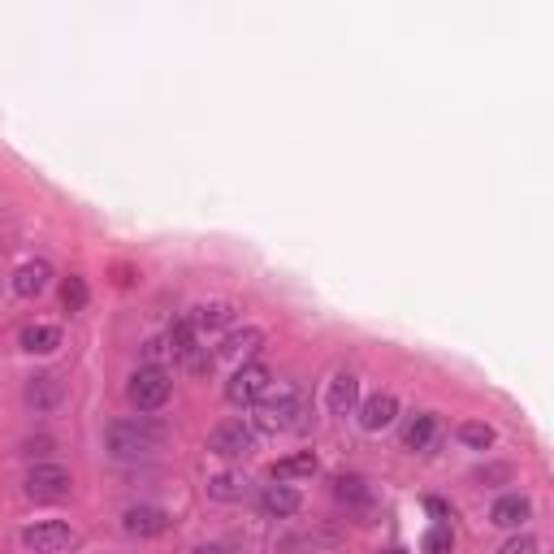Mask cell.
I'll return each mask as SVG.
<instances>
[{
    "mask_svg": "<svg viewBox=\"0 0 554 554\" xmlns=\"http://www.w3.org/2000/svg\"><path fill=\"white\" fill-rule=\"evenodd\" d=\"M169 429L161 420L152 416H135V420H113L109 429H104V451L113 459H148L165 446Z\"/></svg>",
    "mask_w": 554,
    "mask_h": 554,
    "instance_id": "1",
    "label": "cell"
},
{
    "mask_svg": "<svg viewBox=\"0 0 554 554\" xmlns=\"http://www.w3.org/2000/svg\"><path fill=\"white\" fill-rule=\"evenodd\" d=\"M252 407H256V416H252L256 433H290V429L303 425V416H308L303 394L295 386H269Z\"/></svg>",
    "mask_w": 554,
    "mask_h": 554,
    "instance_id": "2",
    "label": "cell"
},
{
    "mask_svg": "<svg viewBox=\"0 0 554 554\" xmlns=\"http://www.w3.org/2000/svg\"><path fill=\"white\" fill-rule=\"evenodd\" d=\"M126 394L139 412H161V407L169 403V394H174V381H169V373L161 364H139L135 373H130Z\"/></svg>",
    "mask_w": 554,
    "mask_h": 554,
    "instance_id": "3",
    "label": "cell"
},
{
    "mask_svg": "<svg viewBox=\"0 0 554 554\" xmlns=\"http://www.w3.org/2000/svg\"><path fill=\"white\" fill-rule=\"evenodd\" d=\"M78 546V529L65 520H35L22 529V550L31 554H65Z\"/></svg>",
    "mask_w": 554,
    "mask_h": 554,
    "instance_id": "4",
    "label": "cell"
},
{
    "mask_svg": "<svg viewBox=\"0 0 554 554\" xmlns=\"http://www.w3.org/2000/svg\"><path fill=\"white\" fill-rule=\"evenodd\" d=\"M260 433L252 429V420H221V425L208 433V451L217 459H247L256 451Z\"/></svg>",
    "mask_w": 554,
    "mask_h": 554,
    "instance_id": "5",
    "label": "cell"
},
{
    "mask_svg": "<svg viewBox=\"0 0 554 554\" xmlns=\"http://www.w3.org/2000/svg\"><path fill=\"white\" fill-rule=\"evenodd\" d=\"M70 490H74L70 468L48 464V459L26 468V494H31L35 503H61V498H70Z\"/></svg>",
    "mask_w": 554,
    "mask_h": 554,
    "instance_id": "6",
    "label": "cell"
},
{
    "mask_svg": "<svg viewBox=\"0 0 554 554\" xmlns=\"http://www.w3.org/2000/svg\"><path fill=\"white\" fill-rule=\"evenodd\" d=\"M273 386V373L260 360H252V364H239L230 373V381H226V399L230 403H239V407H247V403H256L260 394H265Z\"/></svg>",
    "mask_w": 554,
    "mask_h": 554,
    "instance_id": "7",
    "label": "cell"
},
{
    "mask_svg": "<svg viewBox=\"0 0 554 554\" xmlns=\"http://www.w3.org/2000/svg\"><path fill=\"white\" fill-rule=\"evenodd\" d=\"M122 529L130 537H165L174 529V516L165 507H152V503H139V507H126L122 511Z\"/></svg>",
    "mask_w": 554,
    "mask_h": 554,
    "instance_id": "8",
    "label": "cell"
},
{
    "mask_svg": "<svg viewBox=\"0 0 554 554\" xmlns=\"http://www.w3.org/2000/svg\"><path fill=\"white\" fill-rule=\"evenodd\" d=\"M265 347V329H256V325H243V329H234V334L221 338V347H217V360H234V364H252V355Z\"/></svg>",
    "mask_w": 554,
    "mask_h": 554,
    "instance_id": "9",
    "label": "cell"
},
{
    "mask_svg": "<svg viewBox=\"0 0 554 554\" xmlns=\"http://www.w3.org/2000/svg\"><path fill=\"white\" fill-rule=\"evenodd\" d=\"M394 420H399V399H394L390 390H377V394H368V399L360 403V425H364L368 433L390 429Z\"/></svg>",
    "mask_w": 554,
    "mask_h": 554,
    "instance_id": "10",
    "label": "cell"
},
{
    "mask_svg": "<svg viewBox=\"0 0 554 554\" xmlns=\"http://www.w3.org/2000/svg\"><path fill=\"white\" fill-rule=\"evenodd\" d=\"M355 403H360V377H355V373H334V381H329V390H325V407L334 416H351Z\"/></svg>",
    "mask_w": 554,
    "mask_h": 554,
    "instance_id": "11",
    "label": "cell"
},
{
    "mask_svg": "<svg viewBox=\"0 0 554 554\" xmlns=\"http://www.w3.org/2000/svg\"><path fill=\"white\" fill-rule=\"evenodd\" d=\"M260 507H265V516H273V520H286V516H295V511L303 507V498H299L295 485L273 481V485L260 490Z\"/></svg>",
    "mask_w": 554,
    "mask_h": 554,
    "instance_id": "12",
    "label": "cell"
},
{
    "mask_svg": "<svg viewBox=\"0 0 554 554\" xmlns=\"http://www.w3.org/2000/svg\"><path fill=\"white\" fill-rule=\"evenodd\" d=\"M48 282H52V265H48V260H26V265L13 273V290H18L22 299L44 295Z\"/></svg>",
    "mask_w": 554,
    "mask_h": 554,
    "instance_id": "13",
    "label": "cell"
},
{
    "mask_svg": "<svg viewBox=\"0 0 554 554\" xmlns=\"http://www.w3.org/2000/svg\"><path fill=\"white\" fill-rule=\"evenodd\" d=\"M187 321L195 325V334H221L234 325V303H200Z\"/></svg>",
    "mask_w": 554,
    "mask_h": 554,
    "instance_id": "14",
    "label": "cell"
},
{
    "mask_svg": "<svg viewBox=\"0 0 554 554\" xmlns=\"http://www.w3.org/2000/svg\"><path fill=\"white\" fill-rule=\"evenodd\" d=\"M316 468H321V459H316L312 451H295V455H286V459H277V464L269 468V477L273 481H303V477H316Z\"/></svg>",
    "mask_w": 554,
    "mask_h": 554,
    "instance_id": "15",
    "label": "cell"
},
{
    "mask_svg": "<svg viewBox=\"0 0 554 554\" xmlns=\"http://www.w3.org/2000/svg\"><path fill=\"white\" fill-rule=\"evenodd\" d=\"M533 516V503L524 494H507L498 498L494 511H490V524H498V529H524V520Z\"/></svg>",
    "mask_w": 554,
    "mask_h": 554,
    "instance_id": "16",
    "label": "cell"
},
{
    "mask_svg": "<svg viewBox=\"0 0 554 554\" xmlns=\"http://www.w3.org/2000/svg\"><path fill=\"white\" fill-rule=\"evenodd\" d=\"M433 438H438V416H433V412H420V416H412L403 425V446H407V451H429Z\"/></svg>",
    "mask_w": 554,
    "mask_h": 554,
    "instance_id": "17",
    "label": "cell"
},
{
    "mask_svg": "<svg viewBox=\"0 0 554 554\" xmlns=\"http://www.w3.org/2000/svg\"><path fill=\"white\" fill-rule=\"evenodd\" d=\"M252 490V481L243 477V472H217L213 481H208V498H217V503H239Z\"/></svg>",
    "mask_w": 554,
    "mask_h": 554,
    "instance_id": "18",
    "label": "cell"
},
{
    "mask_svg": "<svg viewBox=\"0 0 554 554\" xmlns=\"http://www.w3.org/2000/svg\"><path fill=\"white\" fill-rule=\"evenodd\" d=\"M18 342H22V351H31V355H52L61 347V329L57 325H26Z\"/></svg>",
    "mask_w": 554,
    "mask_h": 554,
    "instance_id": "19",
    "label": "cell"
},
{
    "mask_svg": "<svg viewBox=\"0 0 554 554\" xmlns=\"http://www.w3.org/2000/svg\"><path fill=\"white\" fill-rule=\"evenodd\" d=\"M57 399H61L57 377H48V373L31 377V386H26V403H31L35 412H48V407H57Z\"/></svg>",
    "mask_w": 554,
    "mask_h": 554,
    "instance_id": "20",
    "label": "cell"
},
{
    "mask_svg": "<svg viewBox=\"0 0 554 554\" xmlns=\"http://www.w3.org/2000/svg\"><path fill=\"white\" fill-rule=\"evenodd\" d=\"M334 498L338 503H347V507H373V490H368V481L364 477H338L334 481Z\"/></svg>",
    "mask_w": 554,
    "mask_h": 554,
    "instance_id": "21",
    "label": "cell"
},
{
    "mask_svg": "<svg viewBox=\"0 0 554 554\" xmlns=\"http://www.w3.org/2000/svg\"><path fill=\"white\" fill-rule=\"evenodd\" d=\"M459 438H464V446H472V451H490L494 429L485 425V420H464V425H459Z\"/></svg>",
    "mask_w": 554,
    "mask_h": 554,
    "instance_id": "22",
    "label": "cell"
},
{
    "mask_svg": "<svg viewBox=\"0 0 554 554\" xmlns=\"http://www.w3.org/2000/svg\"><path fill=\"white\" fill-rule=\"evenodd\" d=\"M61 303H65V312H83L87 308V282L83 277H65V286H61Z\"/></svg>",
    "mask_w": 554,
    "mask_h": 554,
    "instance_id": "23",
    "label": "cell"
},
{
    "mask_svg": "<svg viewBox=\"0 0 554 554\" xmlns=\"http://www.w3.org/2000/svg\"><path fill=\"white\" fill-rule=\"evenodd\" d=\"M455 537H451V524H438V529L425 533V554H451Z\"/></svg>",
    "mask_w": 554,
    "mask_h": 554,
    "instance_id": "24",
    "label": "cell"
},
{
    "mask_svg": "<svg viewBox=\"0 0 554 554\" xmlns=\"http://www.w3.org/2000/svg\"><path fill=\"white\" fill-rule=\"evenodd\" d=\"M498 554H542V546H537V537L516 533V537H507L503 550H498Z\"/></svg>",
    "mask_w": 554,
    "mask_h": 554,
    "instance_id": "25",
    "label": "cell"
},
{
    "mask_svg": "<svg viewBox=\"0 0 554 554\" xmlns=\"http://www.w3.org/2000/svg\"><path fill=\"white\" fill-rule=\"evenodd\" d=\"M191 554H226L221 546H200V550H191Z\"/></svg>",
    "mask_w": 554,
    "mask_h": 554,
    "instance_id": "26",
    "label": "cell"
}]
</instances>
